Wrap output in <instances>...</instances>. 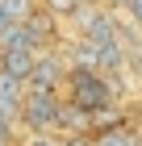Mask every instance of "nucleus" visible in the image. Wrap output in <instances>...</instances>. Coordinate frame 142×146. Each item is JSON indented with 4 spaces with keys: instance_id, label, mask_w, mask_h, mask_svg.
<instances>
[{
    "instance_id": "f257e3e1",
    "label": "nucleus",
    "mask_w": 142,
    "mask_h": 146,
    "mask_svg": "<svg viewBox=\"0 0 142 146\" xmlns=\"http://www.w3.org/2000/svg\"><path fill=\"white\" fill-rule=\"evenodd\" d=\"M67 96H71V109L79 113H100V109H109L113 100V79L109 75H100V71H71V79H67Z\"/></svg>"
},
{
    "instance_id": "f03ea898",
    "label": "nucleus",
    "mask_w": 142,
    "mask_h": 146,
    "mask_svg": "<svg viewBox=\"0 0 142 146\" xmlns=\"http://www.w3.org/2000/svg\"><path fill=\"white\" fill-rule=\"evenodd\" d=\"M63 109H67V104L59 100V96H46V92H25L21 117H17V121L29 129V138H38V134H55L59 125H63Z\"/></svg>"
},
{
    "instance_id": "7ed1b4c3",
    "label": "nucleus",
    "mask_w": 142,
    "mask_h": 146,
    "mask_svg": "<svg viewBox=\"0 0 142 146\" xmlns=\"http://www.w3.org/2000/svg\"><path fill=\"white\" fill-rule=\"evenodd\" d=\"M71 21H75V29H79L84 42H96V46L117 42V21H121V17H113L109 9H79Z\"/></svg>"
},
{
    "instance_id": "20e7f679",
    "label": "nucleus",
    "mask_w": 142,
    "mask_h": 146,
    "mask_svg": "<svg viewBox=\"0 0 142 146\" xmlns=\"http://www.w3.org/2000/svg\"><path fill=\"white\" fill-rule=\"evenodd\" d=\"M67 79H71V71H67V63L59 54H38V67H33V75H29L25 88L29 92H46V96H59V88H63Z\"/></svg>"
},
{
    "instance_id": "39448f33",
    "label": "nucleus",
    "mask_w": 142,
    "mask_h": 146,
    "mask_svg": "<svg viewBox=\"0 0 142 146\" xmlns=\"http://www.w3.org/2000/svg\"><path fill=\"white\" fill-rule=\"evenodd\" d=\"M33 67H38V54H33V50H4V54H0V71L9 79H17V84H29Z\"/></svg>"
},
{
    "instance_id": "423d86ee",
    "label": "nucleus",
    "mask_w": 142,
    "mask_h": 146,
    "mask_svg": "<svg viewBox=\"0 0 142 146\" xmlns=\"http://www.w3.org/2000/svg\"><path fill=\"white\" fill-rule=\"evenodd\" d=\"M4 50H33V54H42V46L33 42L29 25H9V29L0 34V54H4Z\"/></svg>"
},
{
    "instance_id": "0eeeda50",
    "label": "nucleus",
    "mask_w": 142,
    "mask_h": 146,
    "mask_svg": "<svg viewBox=\"0 0 142 146\" xmlns=\"http://www.w3.org/2000/svg\"><path fill=\"white\" fill-rule=\"evenodd\" d=\"M0 9H4V17L13 25H29L38 17V0H0Z\"/></svg>"
},
{
    "instance_id": "6e6552de",
    "label": "nucleus",
    "mask_w": 142,
    "mask_h": 146,
    "mask_svg": "<svg viewBox=\"0 0 142 146\" xmlns=\"http://www.w3.org/2000/svg\"><path fill=\"white\" fill-rule=\"evenodd\" d=\"M92 146H138V138H134L130 129L113 125V129H100V134L92 138Z\"/></svg>"
},
{
    "instance_id": "1a4fd4ad",
    "label": "nucleus",
    "mask_w": 142,
    "mask_h": 146,
    "mask_svg": "<svg viewBox=\"0 0 142 146\" xmlns=\"http://www.w3.org/2000/svg\"><path fill=\"white\" fill-rule=\"evenodd\" d=\"M46 13H50V17H75L79 0H46Z\"/></svg>"
},
{
    "instance_id": "9d476101",
    "label": "nucleus",
    "mask_w": 142,
    "mask_h": 146,
    "mask_svg": "<svg viewBox=\"0 0 142 146\" xmlns=\"http://www.w3.org/2000/svg\"><path fill=\"white\" fill-rule=\"evenodd\" d=\"M25 146H67V138H59V134H38V138H29Z\"/></svg>"
},
{
    "instance_id": "9b49d317",
    "label": "nucleus",
    "mask_w": 142,
    "mask_h": 146,
    "mask_svg": "<svg viewBox=\"0 0 142 146\" xmlns=\"http://www.w3.org/2000/svg\"><path fill=\"white\" fill-rule=\"evenodd\" d=\"M125 21H130L134 29H142V0H134V4H130V13H125Z\"/></svg>"
},
{
    "instance_id": "f8f14e48",
    "label": "nucleus",
    "mask_w": 142,
    "mask_h": 146,
    "mask_svg": "<svg viewBox=\"0 0 142 146\" xmlns=\"http://www.w3.org/2000/svg\"><path fill=\"white\" fill-rule=\"evenodd\" d=\"M130 4H134V0H105L109 13H130Z\"/></svg>"
},
{
    "instance_id": "ddd939ff",
    "label": "nucleus",
    "mask_w": 142,
    "mask_h": 146,
    "mask_svg": "<svg viewBox=\"0 0 142 146\" xmlns=\"http://www.w3.org/2000/svg\"><path fill=\"white\" fill-rule=\"evenodd\" d=\"M79 9H105V0H79Z\"/></svg>"
},
{
    "instance_id": "4468645a",
    "label": "nucleus",
    "mask_w": 142,
    "mask_h": 146,
    "mask_svg": "<svg viewBox=\"0 0 142 146\" xmlns=\"http://www.w3.org/2000/svg\"><path fill=\"white\" fill-rule=\"evenodd\" d=\"M9 25H13V21H9V17H4V9H0V34H4V29H9Z\"/></svg>"
}]
</instances>
